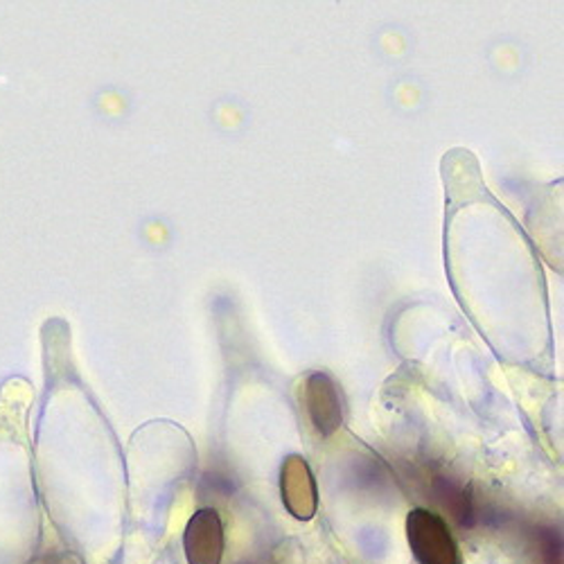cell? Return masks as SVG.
<instances>
[{
	"label": "cell",
	"mask_w": 564,
	"mask_h": 564,
	"mask_svg": "<svg viewBox=\"0 0 564 564\" xmlns=\"http://www.w3.org/2000/svg\"><path fill=\"white\" fill-rule=\"evenodd\" d=\"M406 535L420 564H460V551L447 524L432 510L415 508L406 517Z\"/></svg>",
	"instance_id": "6da1fadb"
},
{
	"label": "cell",
	"mask_w": 564,
	"mask_h": 564,
	"mask_svg": "<svg viewBox=\"0 0 564 564\" xmlns=\"http://www.w3.org/2000/svg\"><path fill=\"white\" fill-rule=\"evenodd\" d=\"M183 542L191 564H219L224 553V527L217 510H199L187 524Z\"/></svg>",
	"instance_id": "7a4b0ae2"
},
{
	"label": "cell",
	"mask_w": 564,
	"mask_h": 564,
	"mask_svg": "<svg viewBox=\"0 0 564 564\" xmlns=\"http://www.w3.org/2000/svg\"><path fill=\"white\" fill-rule=\"evenodd\" d=\"M305 406L314 422V427L323 434L330 436L341 425V404L337 384L323 372H314L305 382Z\"/></svg>",
	"instance_id": "3957f363"
},
{
	"label": "cell",
	"mask_w": 564,
	"mask_h": 564,
	"mask_svg": "<svg viewBox=\"0 0 564 564\" xmlns=\"http://www.w3.org/2000/svg\"><path fill=\"white\" fill-rule=\"evenodd\" d=\"M280 488L288 510L299 520H310L316 510V484L301 456H290L282 465Z\"/></svg>",
	"instance_id": "277c9868"
}]
</instances>
